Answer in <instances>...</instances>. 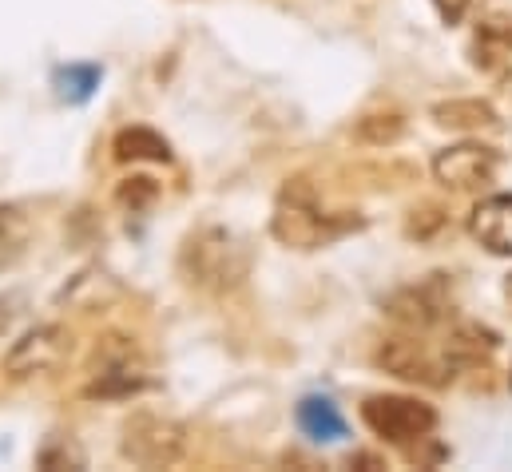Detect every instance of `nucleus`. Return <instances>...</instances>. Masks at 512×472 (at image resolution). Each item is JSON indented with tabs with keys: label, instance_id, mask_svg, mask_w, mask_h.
Listing matches in <instances>:
<instances>
[{
	"label": "nucleus",
	"instance_id": "nucleus-1",
	"mask_svg": "<svg viewBox=\"0 0 512 472\" xmlns=\"http://www.w3.org/2000/svg\"><path fill=\"white\" fill-rule=\"evenodd\" d=\"M358 227H362V219L354 211H330L310 179H290L274 203V215H270V235L282 246H294V250L330 246Z\"/></svg>",
	"mask_w": 512,
	"mask_h": 472
},
{
	"label": "nucleus",
	"instance_id": "nucleus-2",
	"mask_svg": "<svg viewBox=\"0 0 512 472\" xmlns=\"http://www.w3.org/2000/svg\"><path fill=\"white\" fill-rule=\"evenodd\" d=\"M179 266L187 274L191 286L199 290H239L251 274V246L235 235L231 227H199L195 235H187Z\"/></svg>",
	"mask_w": 512,
	"mask_h": 472
},
{
	"label": "nucleus",
	"instance_id": "nucleus-3",
	"mask_svg": "<svg viewBox=\"0 0 512 472\" xmlns=\"http://www.w3.org/2000/svg\"><path fill=\"white\" fill-rule=\"evenodd\" d=\"M183 453H187V429L167 413L139 409L120 429V457L135 469H171L183 461Z\"/></svg>",
	"mask_w": 512,
	"mask_h": 472
},
{
	"label": "nucleus",
	"instance_id": "nucleus-4",
	"mask_svg": "<svg viewBox=\"0 0 512 472\" xmlns=\"http://www.w3.org/2000/svg\"><path fill=\"white\" fill-rule=\"evenodd\" d=\"M362 421L370 425V433H378L389 445H417L425 437H433L437 429V409L417 401V397H405V393H378L362 405Z\"/></svg>",
	"mask_w": 512,
	"mask_h": 472
},
{
	"label": "nucleus",
	"instance_id": "nucleus-5",
	"mask_svg": "<svg viewBox=\"0 0 512 472\" xmlns=\"http://www.w3.org/2000/svg\"><path fill=\"white\" fill-rule=\"evenodd\" d=\"M72 354V330L60 322H44L32 326L28 334H20L8 354H4V373L12 381H32V377H48L56 373Z\"/></svg>",
	"mask_w": 512,
	"mask_h": 472
},
{
	"label": "nucleus",
	"instance_id": "nucleus-6",
	"mask_svg": "<svg viewBox=\"0 0 512 472\" xmlns=\"http://www.w3.org/2000/svg\"><path fill=\"white\" fill-rule=\"evenodd\" d=\"M501 171V151L489 143H453L437 151L433 159V179L449 191H485Z\"/></svg>",
	"mask_w": 512,
	"mask_h": 472
},
{
	"label": "nucleus",
	"instance_id": "nucleus-7",
	"mask_svg": "<svg viewBox=\"0 0 512 472\" xmlns=\"http://www.w3.org/2000/svg\"><path fill=\"white\" fill-rule=\"evenodd\" d=\"M449 310H453V286L445 274H429V278L401 286L385 298V314L409 330H429V326L445 322Z\"/></svg>",
	"mask_w": 512,
	"mask_h": 472
},
{
	"label": "nucleus",
	"instance_id": "nucleus-8",
	"mask_svg": "<svg viewBox=\"0 0 512 472\" xmlns=\"http://www.w3.org/2000/svg\"><path fill=\"white\" fill-rule=\"evenodd\" d=\"M139 389H147V369H143L139 350L128 338H108L96 350V369L84 393L88 397H131Z\"/></svg>",
	"mask_w": 512,
	"mask_h": 472
},
{
	"label": "nucleus",
	"instance_id": "nucleus-9",
	"mask_svg": "<svg viewBox=\"0 0 512 472\" xmlns=\"http://www.w3.org/2000/svg\"><path fill=\"white\" fill-rule=\"evenodd\" d=\"M378 365L389 369L393 377H401V381H421V385H449L453 373H457V365L449 361L445 346L429 350L417 338H389V342H382Z\"/></svg>",
	"mask_w": 512,
	"mask_h": 472
},
{
	"label": "nucleus",
	"instance_id": "nucleus-10",
	"mask_svg": "<svg viewBox=\"0 0 512 472\" xmlns=\"http://www.w3.org/2000/svg\"><path fill=\"white\" fill-rule=\"evenodd\" d=\"M469 52H473V68H481L489 76L512 72V16H505V12L485 16L473 32Z\"/></svg>",
	"mask_w": 512,
	"mask_h": 472
},
{
	"label": "nucleus",
	"instance_id": "nucleus-11",
	"mask_svg": "<svg viewBox=\"0 0 512 472\" xmlns=\"http://www.w3.org/2000/svg\"><path fill=\"white\" fill-rule=\"evenodd\" d=\"M469 235L489 254L512 258V195H489L469 215Z\"/></svg>",
	"mask_w": 512,
	"mask_h": 472
},
{
	"label": "nucleus",
	"instance_id": "nucleus-12",
	"mask_svg": "<svg viewBox=\"0 0 512 472\" xmlns=\"http://www.w3.org/2000/svg\"><path fill=\"white\" fill-rule=\"evenodd\" d=\"M36 238V219L24 203H0V274L12 270Z\"/></svg>",
	"mask_w": 512,
	"mask_h": 472
},
{
	"label": "nucleus",
	"instance_id": "nucleus-13",
	"mask_svg": "<svg viewBox=\"0 0 512 472\" xmlns=\"http://www.w3.org/2000/svg\"><path fill=\"white\" fill-rule=\"evenodd\" d=\"M433 123H441L449 131H493V127H501V116L485 100H441V104H433Z\"/></svg>",
	"mask_w": 512,
	"mask_h": 472
},
{
	"label": "nucleus",
	"instance_id": "nucleus-14",
	"mask_svg": "<svg viewBox=\"0 0 512 472\" xmlns=\"http://www.w3.org/2000/svg\"><path fill=\"white\" fill-rule=\"evenodd\" d=\"M120 163H171V143L151 127H124L112 139Z\"/></svg>",
	"mask_w": 512,
	"mask_h": 472
},
{
	"label": "nucleus",
	"instance_id": "nucleus-15",
	"mask_svg": "<svg viewBox=\"0 0 512 472\" xmlns=\"http://www.w3.org/2000/svg\"><path fill=\"white\" fill-rule=\"evenodd\" d=\"M298 425L310 441H342L346 437V417L330 397H306L298 405Z\"/></svg>",
	"mask_w": 512,
	"mask_h": 472
},
{
	"label": "nucleus",
	"instance_id": "nucleus-16",
	"mask_svg": "<svg viewBox=\"0 0 512 472\" xmlns=\"http://www.w3.org/2000/svg\"><path fill=\"white\" fill-rule=\"evenodd\" d=\"M493 350H497V334L485 330V326H477V322H461V326H453V330H449V342H445V354H449V361H453L457 369L485 361Z\"/></svg>",
	"mask_w": 512,
	"mask_h": 472
},
{
	"label": "nucleus",
	"instance_id": "nucleus-17",
	"mask_svg": "<svg viewBox=\"0 0 512 472\" xmlns=\"http://www.w3.org/2000/svg\"><path fill=\"white\" fill-rule=\"evenodd\" d=\"M362 143H374V147H389V143H397L401 135H405V119L401 116H366L358 123V131H354Z\"/></svg>",
	"mask_w": 512,
	"mask_h": 472
},
{
	"label": "nucleus",
	"instance_id": "nucleus-18",
	"mask_svg": "<svg viewBox=\"0 0 512 472\" xmlns=\"http://www.w3.org/2000/svg\"><path fill=\"white\" fill-rule=\"evenodd\" d=\"M116 199L131 207V211H147L155 199H159V183L155 179H147V175H131L124 179L120 187H116Z\"/></svg>",
	"mask_w": 512,
	"mask_h": 472
},
{
	"label": "nucleus",
	"instance_id": "nucleus-19",
	"mask_svg": "<svg viewBox=\"0 0 512 472\" xmlns=\"http://www.w3.org/2000/svg\"><path fill=\"white\" fill-rule=\"evenodd\" d=\"M36 465L40 469H84V453L72 441H48L36 453Z\"/></svg>",
	"mask_w": 512,
	"mask_h": 472
},
{
	"label": "nucleus",
	"instance_id": "nucleus-20",
	"mask_svg": "<svg viewBox=\"0 0 512 472\" xmlns=\"http://www.w3.org/2000/svg\"><path fill=\"white\" fill-rule=\"evenodd\" d=\"M469 4H473V0H433V8H437V16H441V24H449V28L465 20Z\"/></svg>",
	"mask_w": 512,
	"mask_h": 472
},
{
	"label": "nucleus",
	"instance_id": "nucleus-21",
	"mask_svg": "<svg viewBox=\"0 0 512 472\" xmlns=\"http://www.w3.org/2000/svg\"><path fill=\"white\" fill-rule=\"evenodd\" d=\"M350 465H366V469H385L382 457H374V453H358V457H350Z\"/></svg>",
	"mask_w": 512,
	"mask_h": 472
},
{
	"label": "nucleus",
	"instance_id": "nucleus-22",
	"mask_svg": "<svg viewBox=\"0 0 512 472\" xmlns=\"http://www.w3.org/2000/svg\"><path fill=\"white\" fill-rule=\"evenodd\" d=\"M505 298H509V302H512V274H509V278H505Z\"/></svg>",
	"mask_w": 512,
	"mask_h": 472
}]
</instances>
